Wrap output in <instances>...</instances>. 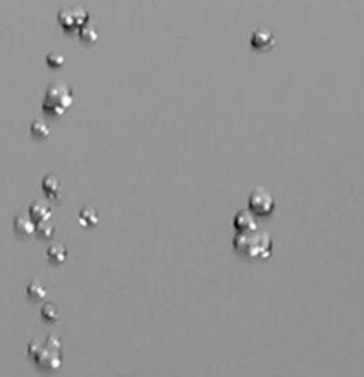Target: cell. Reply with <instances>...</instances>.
Instances as JSON below:
<instances>
[{"mask_svg": "<svg viewBox=\"0 0 364 377\" xmlns=\"http://www.w3.org/2000/svg\"><path fill=\"white\" fill-rule=\"evenodd\" d=\"M232 245L236 253L245 259H266L272 253V239L269 234L258 228L248 232H238Z\"/></svg>", "mask_w": 364, "mask_h": 377, "instance_id": "cell-1", "label": "cell"}, {"mask_svg": "<svg viewBox=\"0 0 364 377\" xmlns=\"http://www.w3.org/2000/svg\"><path fill=\"white\" fill-rule=\"evenodd\" d=\"M73 101V90L66 81L56 80L48 84L43 98V110L51 117H60L66 113Z\"/></svg>", "mask_w": 364, "mask_h": 377, "instance_id": "cell-2", "label": "cell"}, {"mask_svg": "<svg viewBox=\"0 0 364 377\" xmlns=\"http://www.w3.org/2000/svg\"><path fill=\"white\" fill-rule=\"evenodd\" d=\"M248 205L255 215H271L274 209V198L265 187H256L248 198Z\"/></svg>", "mask_w": 364, "mask_h": 377, "instance_id": "cell-3", "label": "cell"}, {"mask_svg": "<svg viewBox=\"0 0 364 377\" xmlns=\"http://www.w3.org/2000/svg\"><path fill=\"white\" fill-rule=\"evenodd\" d=\"M233 227L238 232H248L258 229V221L250 209H239L233 217Z\"/></svg>", "mask_w": 364, "mask_h": 377, "instance_id": "cell-4", "label": "cell"}, {"mask_svg": "<svg viewBox=\"0 0 364 377\" xmlns=\"http://www.w3.org/2000/svg\"><path fill=\"white\" fill-rule=\"evenodd\" d=\"M250 45L259 50L271 48L274 45V35L268 27H256L250 35Z\"/></svg>", "mask_w": 364, "mask_h": 377, "instance_id": "cell-5", "label": "cell"}, {"mask_svg": "<svg viewBox=\"0 0 364 377\" xmlns=\"http://www.w3.org/2000/svg\"><path fill=\"white\" fill-rule=\"evenodd\" d=\"M13 228L14 232L22 236V238H29L36 232V222L30 215H24V214H17L13 219Z\"/></svg>", "mask_w": 364, "mask_h": 377, "instance_id": "cell-6", "label": "cell"}, {"mask_svg": "<svg viewBox=\"0 0 364 377\" xmlns=\"http://www.w3.org/2000/svg\"><path fill=\"white\" fill-rule=\"evenodd\" d=\"M42 187H43V191L45 194L47 195L48 199H53V201H60L61 198V184H60V180L57 177L56 174H47L43 177V181H42Z\"/></svg>", "mask_w": 364, "mask_h": 377, "instance_id": "cell-7", "label": "cell"}, {"mask_svg": "<svg viewBox=\"0 0 364 377\" xmlns=\"http://www.w3.org/2000/svg\"><path fill=\"white\" fill-rule=\"evenodd\" d=\"M29 215L32 217L36 224L50 221L51 218V208L43 199H36L29 206Z\"/></svg>", "mask_w": 364, "mask_h": 377, "instance_id": "cell-8", "label": "cell"}, {"mask_svg": "<svg viewBox=\"0 0 364 377\" xmlns=\"http://www.w3.org/2000/svg\"><path fill=\"white\" fill-rule=\"evenodd\" d=\"M46 255H47V259L50 262L54 263V265H60V263L64 262L66 258H67V249L61 242H54V243L48 245Z\"/></svg>", "mask_w": 364, "mask_h": 377, "instance_id": "cell-9", "label": "cell"}, {"mask_svg": "<svg viewBox=\"0 0 364 377\" xmlns=\"http://www.w3.org/2000/svg\"><path fill=\"white\" fill-rule=\"evenodd\" d=\"M57 19L61 24V27L67 32H76V30H80L79 24H77V20H76V16H74V12L73 9H61L58 14H57Z\"/></svg>", "mask_w": 364, "mask_h": 377, "instance_id": "cell-10", "label": "cell"}, {"mask_svg": "<svg viewBox=\"0 0 364 377\" xmlns=\"http://www.w3.org/2000/svg\"><path fill=\"white\" fill-rule=\"evenodd\" d=\"M79 222L83 227H94L98 222V215L94 208L83 206L79 212Z\"/></svg>", "mask_w": 364, "mask_h": 377, "instance_id": "cell-11", "label": "cell"}, {"mask_svg": "<svg viewBox=\"0 0 364 377\" xmlns=\"http://www.w3.org/2000/svg\"><path fill=\"white\" fill-rule=\"evenodd\" d=\"M30 131L33 134V137L37 138H46L48 137L50 134V127L46 123L45 120L42 118H34L30 124Z\"/></svg>", "mask_w": 364, "mask_h": 377, "instance_id": "cell-12", "label": "cell"}, {"mask_svg": "<svg viewBox=\"0 0 364 377\" xmlns=\"http://www.w3.org/2000/svg\"><path fill=\"white\" fill-rule=\"evenodd\" d=\"M27 295L32 300H42L43 297L46 296V289L45 286L42 285L37 279L32 281L29 285H27Z\"/></svg>", "mask_w": 364, "mask_h": 377, "instance_id": "cell-13", "label": "cell"}, {"mask_svg": "<svg viewBox=\"0 0 364 377\" xmlns=\"http://www.w3.org/2000/svg\"><path fill=\"white\" fill-rule=\"evenodd\" d=\"M79 36L80 39L83 42H86V43H94L98 39V35H97L95 29L92 26H90V24H84L79 30Z\"/></svg>", "mask_w": 364, "mask_h": 377, "instance_id": "cell-14", "label": "cell"}, {"mask_svg": "<svg viewBox=\"0 0 364 377\" xmlns=\"http://www.w3.org/2000/svg\"><path fill=\"white\" fill-rule=\"evenodd\" d=\"M36 234L40 236V238H51L53 234H54V227L51 225L50 221H45V222H39L36 224Z\"/></svg>", "mask_w": 364, "mask_h": 377, "instance_id": "cell-15", "label": "cell"}, {"mask_svg": "<svg viewBox=\"0 0 364 377\" xmlns=\"http://www.w3.org/2000/svg\"><path fill=\"white\" fill-rule=\"evenodd\" d=\"M46 61H47V64H48L50 67H53V69H58V67H61V66L64 64L66 58H64L63 54H60V53L50 51V53L46 56Z\"/></svg>", "mask_w": 364, "mask_h": 377, "instance_id": "cell-16", "label": "cell"}, {"mask_svg": "<svg viewBox=\"0 0 364 377\" xmlns=\"http://www.w3.org/2000/svg\"><path fill=\"white\" fill-rule=\"evenodd\" d=\"M42 316L47 322H54V320L58 319V310L53 303H46L45 306L42 308Z\"/></svg>", "mask_w": 364, "mask_h": 377, "instance_id": "cell-17", "label": "cell"}]
</instances>
